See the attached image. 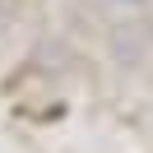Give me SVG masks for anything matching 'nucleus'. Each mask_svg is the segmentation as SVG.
<instances>
[{
    "label": "nucleus",
    "mask_w": 153,
    "mask_h": 153,
    "mask_svg": "<svg viewBox=\"0 0 153 153\" xmlns=\"http://www.w3.org/2000/svg\"><path fill=\"white\" fill-rule=\"evenodd\" d=\"M130 5H139V0H130Z\"/></svg>",
    "instance_id": "obj_1"
}]
</instances>
